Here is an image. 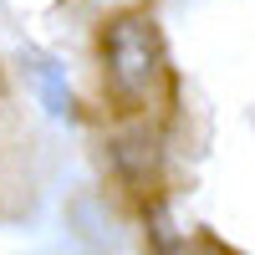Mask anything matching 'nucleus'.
Segmentation results:
<instances>
[{"label": "nucleus", "mask_w": 255, "mask_h": 255, "mask_svg": "<svg viewBox=\"0 0 255 255\" xmlns=\"http://www.w3.org/2000/svg\"><path fill=\"white\" fill-rule=\"evenodd\" d=\"M148 240H153L158 255H184L189 230L174 225V209H168V204H153V209H148Z\"/></svg>", "instance_id": "7ed1b4c3"}, {"label": "nucleus", "mask_w": 255, "mask_h": 255, "mask_svg": "<svg viewBox=\"0 0 255 255\" xmlns=\"http://www.w3.org/2000/svg\"><path fill=\"white\" fill-rule=\"evenodd\" d=\"M36 77H41V92H46V108L61 118V113H72V92L61 87V77H56V67L51 61H36Z\"/></svg>", "instance_id": "20e7f679"}, {"label": "nucleus", "mask_w": 255, "mask_h": 255, "mask_svg": "<svg viewBox=\"0 0 255 255\" xmlns=\"http://www.w3.org/2000/svg\"><path fill=\"white\" fill-rule=\"evenodd\" d=\"M102 61H108V82L123 102H153L158 87L168 82V56L153 15H118L108 36H102Z\"/></svg>", "instance_id": "f257e3e1"}, {"label": "nucleus", "mask_w": 255, "mask_h": 255, "mask_svg": "<svg viewBox=\"0 0 255 255\" xmlns=\"http://www.w3.org/2000/svg\"><path fill=\"white\" fill-rule=\"evenodd\" d=\"M108 163L113 174L128 184V189H153L158 184V168H163V148H158V133L148 128H123V133L108 138Z\"/></svg>", "instance_id": "f03ea898"}]
</instances>
